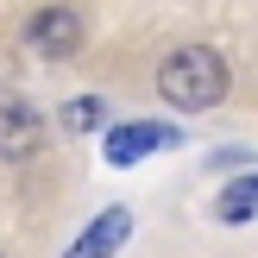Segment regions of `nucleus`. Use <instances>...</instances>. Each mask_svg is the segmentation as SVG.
<instances>
[{"mask_svg":"<svg viewBox=\"0 0 258 258\" xmlns=\"http://www.w3.org/2000/svg\"><path fill=\"white\" fill-rule=\"evenodd\" d=\"M158 95L170 101V107H183V113H208L214 101L227 95V63H221V50H208V44L170 50L164 70H158Z\"/></svg>","mask_w":258,"mask_h":258,"instance_id":"1","label":"nucleus"},{"mask_svg":"<svg viewBox=\"0 0 258 258\" xmlns=\"http://www.w3.org/2000/svg\"><path fill=\"white\" fill-rule=\"evenodd\" d=\"M25 44H32L38 57L63 63V57L82 50V19H76L70 7H44V13H32V25H25Z\"/></svg>","mask_w":258,"mask_h":258,"instance_id":"2","label":"nucleus"},{"mask_svg":"<svg viewBox=\"0 0 258 258\" xmlns=\"http://www.w3.org/2000/svg\"><path fill=\"white\" fill-rule=\"evenodd\" d=\"M44 145V120L25 101H0V164H19Z\"/></svg>","mask_w":258,"mask_h":258,"instance_id":"3","label":"nucleus"},{"mask_svg":"<svg viewBox=\"0 0 258 258\" xmlns=\"http://www.w3.org/2000/svg\"><path fill=\"white\" fill-rule=\"evenodd\" d=\"M170 126H151V120H133V126H113L107 133V158L113 164H133V158H145V151H158V145H170Z\"/></svg>","mask_w":258,"mask_h":258,"instance_id":"4","label":"nucleus"},{"mask_svg":"<svg viewBox=\"0 0 258 258\" xmlns=\"http://www.w3.org/2000/svg\"><path fill=\"white\" fill-rule=\"evenodd\" d=\"M126 233H133V214H126V208H107L82 239H76V252H70V258H113V246H120Z\"/></svg>","mask_w":258,"mask_h":258,"instance_id":"5","label":"nucleus"},{"mask_svg":"<svg viewBox=\"0 0 258 258\" xmlns=\"http://www.w3.org/2000/svg\"><path fill=\"white\" fill-rule=\"evenodd\" d=\"M252 208H258V176H252V183H233V189H227V202H221L227 221H239V214H252Z\"/></svg>","mask_w":258,"mask_h":258,"instance_id":"6","label":"nucleus"},{"mask_svg":"<svg viewBox=\"0 0 258 258\" xmlns=\"http://www.w3.org/2000/svg\"><path fill=\"white\" fill-rule=\"evenodd\" d=\"M63 126H70V133H88V126H101V101H70V107H63Z\"/></svg>","mask_w":258,"mask_h":258,"instance_id":"7","label":"nucleus"}]
</instances>
